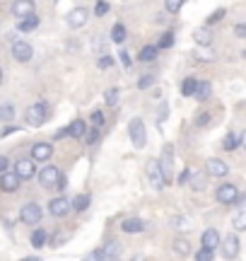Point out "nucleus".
I'll use <instances>...</instances> for the list:
<instances>
[{
  "mask_svg": "<svg viewBox=\"0 0 246 261\" xmlns=\"http://www.w3.org/2000/svg\"><path fill=\"white\" fill-rule=\"evenodd\" d=\"M51 116H53L51 107H48L46 102H37V104H32V107H27V112H24V123L32 126V128H39V126H44Z\"/></svg>",
  "mask_w": 246,
  "mask_h": 261,
  "instance_id": "nucleus-1",
  "label": "nucleus"
},
{
  "mask_svg": "<svg viewBox=\"0 0 246 261\" xmlns=\"http://www.w3.org/2000/svg\"><path fill=\"white\" fill-rule=\"evenodd\" d=\"M157 167H160V174L164 179V187H169L171 181H174V145L171 143H164L162 155L157 160Z\"/></svg>",
  "mask_w": 246,
  "mask_h": 261,
  "instance_id": "nucleus-2",
  "label": "nucleus"
},
{
  "mask_svg": "<svg viewBox=\"0 0 246 261\" xmlns=\"http://www.w3.org/2000/svg\"><path fill=\"white\" fill-rule=\"evenodd\" d=\"M220 254H222V259L225 261H234L241 252V242H239V234L237 232H229L227 237H222L220 240Z\"/></svg>",
  "mask_w": 246,
  "mask_h": 261,
  "instance_id": "nucleus-3",
  "label": "nucleus"
},
{
  "mask_svg": "<svg viewBox=\"0 0 246 261\" xmlns=\"http://www.w3.org/2000/svg\"><path fill=\"white\" fill-rule=\"evenodd\" d=\"M128 136H131V143L138 150L145 148V143H147V128H145V121H142L140 116H133L131 121H128Z\"/></svg>",
  "mask_w": 246,
  "mask_h": 261,
  "instance_id": "nucleus-4",
  "label": "nucleus"
},
{
  "mask_svg": "<svg viewBox=\"0 0 246 261\" xmlns=\"http://www.w3.org/2000/svg\"><path fill=\"white\" fill-rule=\"evenodd\" d=\"M41 218H44V208L37 203V201H29V203H24L22 208H19V220L24 225H39L41 223Z\"/></svg>",
  "mask_w": 246,
  "mask_h": 261,
  "instance_id": "nucleus-5",
  "label": "nucleus"
},
{
  "mask_svg": "<svg viewBox=\"0 0 246 261\" xmlns=\"http://www.w3.org/2000/svg\"><path fill=\"white\" fill-rule=\"evenodd\" d=\"M237 196H239V187L232 184V181H225V184H220V187L215 189V201L222 205H234Z\"/></svg>",
  "mask_w": 246,
  "mask_h": 261,
  "instance_id": "nucleus-6",
  "label": "nucleus"
},
{
  "mask_svg": "<svg viewBox=\"0 0 246 261\" xmlns=\"http://www.w3.org/2000/svg\"><path fill=\"white\" fill-rule=\"evenodd\" d=\"M10 51H12V58H15L17 63H29V61L34 58V48H32V44H29V41H22V39H15Z\"/></svg>",
  "mask_w": 246,
  "mask_h": 261,
  "instance_id": "nucleus-7",
  "label": "nucleus"
},
{
  "mask_svg": "<svg viewBox=\"0 0 246 261\" xmlns=\"http://www.w3.org/2000/svg\"><path fill=\"white\" fill-rule=\"evenodd\" d=\"M51 158H53V143H46V140L34 143L29 150V160H34V162H48Z\"/></svg>",
  "mask_w": 246,
  "mask_h": 261,
  "instance_id": "nucleus-8",
  "label": "nucleus"
},
{
  "mask_svg": "<svg viewBox=\"0 0 246 261\" xmlns=\"http://www.w3.org/2000/svg\"><path fill=\"white\" fill-rule=\"evenodd\" d=\"M205 174H208V177H215V179H227L229 165L220 158H210L208 162H205Z\"/></svg>",
  "mask_w": 246,
  "mask_h": 261,
  "instance_id": "nucleus-9",
  "label": "nucleus"
},
{
  "mask_svg": "<svg viewBox=\"0 0 246 261\" xmlns=\"http://www.w3.org/2000/svg\"><path fill=\"white\" fill-rule=\"evenodd\" d=\"M46 211L51 218H66V215L70 213V201H68L66 196H56V198L48 201Z\"/></svg>",
  "mask_w": 246,
  "mask_h": 261,
  "instance_id": "nucleus-10",
  "label": "nucleus"
},
{
  "mask_svg": "<svg viewBox=\"0 0 246 261\" xmlns=\"http://www.w3.org/2000/svg\"><path fill=\"white\" fill-rule=\"evenodd\" d=\"M15 174H17L22 181H27V179H34V174H37V162L29 158H22L15 162V169H12Z\"/></svg>",
  "mask_w": 246,
  "mask_h": 261,
  "instance_id": "nucleus-11",
  "label": "nucleus"
},
{
  "mask_svg": "<svg viewBox=\"0 0 246 261\" xmlns=\"http://www.w3.org/2000/svg\"><path fill=\"white\" fill-rule=\"evenodd\" d=\"M58 177H60V169L56 165H46V167L39 172V184L44 189H56Z\"/></svg>",
  "mask_w": 246,
  "mask_h": 261,
  "instance_id": "nucleus-12",
  "label": "nucleus"
},
{
  "mask_svg": "<svg viewBox=\"0 0 246 261\" xmlns=\"http://www.w3.org/2000/svg\"><path fill=\"white\" fill-rule=\"evenodd\" d=\"M19 187H22V179H19L12 169L0 174V191H3V194H15V191H19Z\"/></svg>",
  "mask_w": 246,
  "mask_h": 261,
  "instance_id": "nucleus-13",
  "label": "nucleus"
},
{
  "mask_svg": "<svg viewBox=\"0 0 246 261\" xmlns=\"http://www.w3.org/2000/svg\"><path fill=\"white\" fill-rule=\"evenodd\" d=\"M89 15H92V12H89L87 8H75V10H70V12H68V17H66L68 27H73V29L85 27L87 19H89Z\"/></svg>",
  "mask_w": 246,
  "mask_h": 261,
  "instance_id": "nucleus-14",
  "label": "nucleus"
},
{
  "mask_svg": "<svg viewBox=\"0 0 246 261\" xmlns=\"http://www.w3.org/2000/svg\"><path fill=\"white\" fill-rule=\"evenodd\" d=\"M145 227H147V223L142 218H138V215L123 218V223H121V230L126 234H140V232H145Z\"/></svg>",
  "mask_w": 246,
  "mask_h": 261,
  "instance_id": "nucleus-15",
  "label": "nucleus"
},
{
  "mask_svg": "<svg viewBox=\"0 0 246 261\" xmlns=\"http://www.w3.org/2000/svg\"><path fill=\"white\" fill-rule=\"evenodd\" d=\"M220 232L215 230V227H208V230H203V234H200V247L203 249H210V252H218L220 247Z\"/></svg>",
  "mask_w": 246,
  "mask_h": 261,
  "instance_id": "nucleus-16",
  "label": "nucleus"
},
{
  "mask_svg": "<svg viewBox=\"0 0 246 261\" xmlns=\"http://www.w3.org/2000/svg\"><path fill=\"white\" fill-rule=\"evenodd\" d=\"M145 169H147V181H150V187L155 189V191H164V179H162V174H160L157 160H150Z\"/></svg>",
  "mask_w": 246,
  "mask_h": 261,
  "instance_id": "nucleus-17",
  "label": "nucleus"
},
{
  "mask_svg": "<svg viewBox=\"0 0 246 261\" xmlns=\"http://www.w3.org/2000/svg\"><path fill=\"white\" fill-rule=\"evenodd\" d=\"M12 15H15L17 19L29 17V15H37L34 0H15V3H12Z\"/></svg>",
  "mask_w": 246,
  "mask_h": 261,
  "instance_id": "nucleus-18",
  "label": "nucleus"
},
{
  "mask_svg": "<svg viewBox=\"0 0 246 261\" xmlns=\"http://www.w3.org/2000/svg\"><path fill=\"white\" fill-rule=\"evenodd\" d=\"M171 247H174V254H179V256H191L193 254V244H191L189 237H176L174 242H171Z\"/></svg>",
  "mask_w": 246,
  "mask_h": 261,
  "instance_id": "nucleus-19",
  "label": "nucleus"
},
{
  "mask_svg": "<svg viewBox=\"0 0 246 261\" xmlns=\"http://www.w3.org/2000/svg\"><path fill=\"white\" fill-rule=\"evenodd\" d=\"M241 143H244V136H241V133L237 136L234 130H227V136L222 138V148L227 150V152H232V150H237Z\"/></svg>",
  "mask_w": 246,
  "mask_h": 261,
  "instance_id": "nucleus-20",
  "label": "nucleus"
},
{
  "mask_svg": "<svg viewBox=\"0 0 246 261\" xmlns=\"http://www.w3.org/2000/svg\"><path fill=\"white\" fill-rule=\"evenodd\" d=\"M210 94H212V85H210L208 80H198L196 92H193V99H198V102H208Z\"/></svg>",
  "mask_w": 246,
  "mask_h": 261,
  "instance_id": "nucleus-21",
  "label": "nucleus"
},
{
  "mask_svg": "<svg viewBox=\"0 0 246 261\" xmlns=\"http://www.w3.org/2000/svg\"><path fill=\"white\" fill-rule=\"evenodd\" d=\"M208 174L205 172H191V177H189V184L186 187L193 189V191H203L205 189V181H208Z\"/></svg>",
  "mask_w": 246,
  "mask_h": 261,
  "instance_id": "nucleus-22",
  "label": "nucleus"
},
{
  "mask_svg": "<svg viewBox=\"0 0 246 261\" xmlns=\"http://www.w3.org/2000/svg\"><path fill=\"white\" fill-rule=\"evenodd\" d=\"M157 56H160V48L155 46V44H147V46L140 48L138 61H142V63H152V61H157Z\"/></svg>",
  "mask_w": 246,
  "mask_h": 261,
  "instance_id": "nucleus-23",
  "label": "nucleus"
},
{
  "mask_svg": "<svg viewBox=\"0 0 246 261\" xmlns=\"http://www.w3.org/2000/svg\"><path fill=\"white\" fill-rule=\"evenodd\" d=\"M87 208H89V196L87 194L73 196V201H70V211H75V213H85Z\"/></svg>",
  "mask_w": 246,
  "mask_h": 261,
  "instance_id": "nucleus-24",
  "label": "nucleus"
},
{
  "mask_svg": "<svg viewBox=\"0 0 246 261\" xmlns=\"http://www.w3.org/2000/svg\"><path fill=\"white\" fill-rule=\"evenodd\" d=\"M193 41L198 44V46H210L212 44V34H210L208 27H198L193 32Z\"/></svg>",
  "mask_w": 246,
  "mask_h": 261,
  "instance_id": "nucleus-25",
  "label": "nucleus"
},
{
  "mask_svg": "<svg viewBox=\"0 0 246 261\" xmlns=\"http://www.w3.org/2000/svg\"><path fill=\"white\" fill-rule=\"evenodd\" d=\"M85 130H87V121L85 119H75V121L68 126V136H73V138L77 140H82V136H85Z\"/></svg>",
  "mask_w": 246,
  "mask_h": 261,
  "instance_id": "nucleus-26",
  "label": "nucleus"
},
{
  "mask_svg": "<svg viewBox=\"0 0 246 261\" xmlns=\"http://www.w3.org/2000/svg\"><path fill=\"white\" fill-rule=\"evenodd\" d=\"M169 225L176 230V232H189L191 230V223L189 218H183V215H171L169 218Z\"/></svg>",
  "mask_w": 246,
  "mask_h": 261,
  "instance_id": "nucleus-27",
  "label": "nucleus"
},
{
  "mask_svg": "<svg viewBox=\"0 0 246 261\" xmlns=\"http://www.w3.org/2000/svg\"><path fill=\"white\" fill-rule=\"evenodd\" d=\"M37 27H39V15H29V17H22L17 22L19 32H34Z\"/></svg>",
  "mask_w": 246,
  "mask_h": 261,
  "instance_id": "nucleus-28",
  "label": "nucleus"
},
{
  "mask_svg": "<svg viewBox=\"0 0 246 261\" xmlns=\"http://www.w3.org/2000/svg\"><path fill=\"white\" fill-rule=\"evenodd\" d=\"M46 240H48V232L44 230V227H37V230L32 232V247H34V249L46 247Z\"/></svg>",
  "mask_w": 246,
  "mask_h": 261,
  "instance_id": "nucleus-29",
  "label": "nucleus"
},
{
  "mask_svg": "<svg viewBox=\"0 0 246 261\" xmlns=\"http://www.w3.org/2000/svg\"><path fill=\"white\" fill-rule=\"evenodd\" d=\"M99 138H102V128H97V126H87L85 136H82L85 145H97V143H99Z\"/></svg>",
  "mask_w": 246,
  "mask_h": 261,
  "instance_id": "nucleus-30",
  "label": "nucleus"
},
{
  "mask_svg": "<svg viewBox=\"0 0 246 261\" xmlns=\"http://www.w3.org/2000/svg\"><path fill=\"white\" fill-rule=\"evenodd\" d=\"M15 114H17V109L12 104H0V123H12Z\"/></svg>",
  "mask_w": 246,
  "mask_h": 261,
  "instance_id": "nucleus-31",
  "label": "nucleus"
},
{
  "mask_svg": "<svg viewBox=\"0 0 246 261\" xmlns=\"http://www.w3.org/2000/svg\"><path fill=\"white\" fill-rule=\"evenodd\" d=\"M196 85H198V80H196L193 75L183 77V80H181V94H183V97H193V92H196Z\"/></svg>",
  "mask_w": 246,
  "mask_h": 261,
  "instance_id": "nucleus-32",
  "label": "nucleus"
},
{
  "mask_svg": "<svg viewBox=\"0 0 246 261\" xmlns=\"http://www.w3.org/2000/svg\"><path fill=\"white\" fill-rule=\"evenodd\" d=\"M109 37H111V41H114V44H123V41H126V37H128V32H126V27H123L121 22H116L114 27H111V34H109Z\"/></svg>",
  "mask_w": 246,
  "mask_h": 261,
  "instance_id": "nucleus-33",
  "label": "nucleus"
},
{
  "mask_svg": "<svg viewBox=\"0 0 246 261\" xmlns=\"http://www.w3.org/2000/svg\"><path fill=\"white\" fill-rule=\"evenodd\" d=\"M174 41H176V34H174V32H164V34L160 37V41H157L155 46L160 48V51H164V48H171V46H174Z\"/></svg>",
  "mask_w": 246,
  "mask_h": 261,
  "instance_id": "nucleus-34",
  "label": "nucleus"
},
{
  "mask_svg": "<svg viewBox=\"0 0 246 261\" xmlns=\"http://www.w3.org/2000/svg\"><path fill=\"white\" fill-rule=\"evenodd\" d=\"M232 227H234V232H244V230H246V211H244V208H241V211H237L234 220H232Z\"/></svg>",
  "mask_w": 246,
  "mask_h": 261,
  "instance_id": "nucleus-35",
  "label": "nucleus"
},
{
  "mask_svg": "<svg viewBox=\"0 0 246 261\" xmlns=\"http://www.w3.org/2000/svg\"><path fill=\"white\" fill-rule=\"evenodd\" d=\"M225 15H227V10L225 8H218L212 15H208V19H205V27H212V24H218V22H222L225 19Z\"/></svg>",
  "mask_w": 246,
  "mask_h": 261,
  "instance_id": "nucleus-36",
  "label": "nucleus"
},
{
  "mask_svg": "<svg viewBox=\"0 0 246 261\" xmlns=\"http://www.w3.org/2000/svg\"><path fill=\"white\" fill-rule=\"evenodd\" d=\"M118 94H121L118 87H109V90L104 92V102L109 104V107H116V104H118Z\"/></svg>",
  "mask_w": 246,
  "mask_h": 261,
  "instance_id": "nucleus-37",
  "label": "nucleus"
},
{
  "mask_svg": "<svg viewBox=\"0 0 246 261\" xmlns=\"http://www.w3.org/2000/svg\"><path fill=\"white\" fill-rule=\"evenodd\" d=\"M114 56H111V54H102V56H99V61H97V68H99V70H109V68H114Z\"/></svg>",
  "mask_w": 246,
  "mask_h": 261,
  "instance_id": "nucleus-38",
  "label": "nucleus"
},
{
  "mask_svg": "<svg viewBox=\"0 0 246 261\" xmlns=\"http://www.w3.org/2000/svg\"><path fill=\"white\" fill-rule=\"evenodd\" d=\"M109 10H111V5H109L106 0H97L92 15H97V17H104V15H109Z\"/></svg>",
  "mask_w": 246,
  "mask_h": 261,
  "instance_id": "nucleus-39",
  "label": "nucleus"
},
{
  "mask_svg": "<svg viewBox=\"0 0 246 261\" xmlns=\"http://www.w3.org/2000/svg\"><path fill=\"white\" fill-rule=\"evenodd\" d=\"M183 3H186V0H164V10H167L169 15H176V12L183 8Z\"/></svg>",
  "mask_w": 246,
  "mask_h": 261,
  "instance_id": "nucleus-40",
  "label": "nucleus"
},
{
  "mask_svg": "<svg viewBox=\"0 0 246 261\" xmlns=\"http://www.w3.org/2000/svg\"><path fill=\"white\" fill-rule=\"evenodd\" d=\"M89 119H92V126H97V128H102V126H104V112H102V109H92V116H89Z\"/></svg>",
  "mask_w": 246,
  "mask_h": 261,
  "instance_id": "nucleus-41",
  "label": "nucleus"
},
{
  "mask_svg": "<svg viewBox=\"0 0 246 261\" xmlns=\"http://www.w3.org/2000/svg\"><path fill=\"white\" fill-rule=\"evenodd\" d=\"M118 61H121V65L126 68V70H131V65H133L131 51H126V48H121V51H118Z\"/></svg>",
  "mask_w": 246,
  "mask_h": 261,
  "instance_id": "nucleus-42",
  "label": "nucleus"
},
{
  "mask_svg": "<svg viewBox=\"0 0 246 261\" xmlns=\"http://www.w3.org/2000/svg\"><path fill=\"white\" fill-rule=\"evenodd\" d=\"M17 130H19L17 123H3V128H0V138H8V136L17 133Z\"/></svg>",
  "mask_w": 246,
  "mask_h": 261,
  "instance_id": "nucleus-43",
  "label": "nucleus"
},
{
  "mask_svg": "<svg viewBox=\"0 0 246 261\" xmlns=\"http://www.w3.org/2000/svg\"><path fill=\"white\" fill-rule=\"evenodd\" d=\"M210 123H212V116H210L208 112H203V114L196 116V126H198V128H205V126H210Z\"/></svg>",
  "mask_w": 246,
  "mask_h": 261,
  "instance_id": "nucleus-44",
  "label": "nucleus"
},
{
  "mask_svg": "<svg viewBox=\"0 0 246 261\" xmlns=\"http://www.w3.org/2000/svg\"><path fill=\"white\" fill-rule=\"evenodd\" d=\"M196 261H215V252H210V249H203V247H200L198 252H196Z\"/></svg>",
  "mask_w": 246,
  "mask_h": 261,
  "instance_id": "nucleus-45",
  "label": "nucleus"
},
{
  "mask_svg": "<svg viewBox=\"0 0 246 261\" xmlns=\"http://www.w3.org/2000/svg\"><path fill=\"white\" fill-rule=\"evenodd\" d=\"M138 87H140V90H150V87H155V75H142L140 80H138Z\"/></svg>",
  "mask_w": 246,
  "mask_h": 261,
  "instance_id": "nucleus-46",
  "label": "nucleus"
},
{
  "mask_svg": "<svg viewBox=\"0 0 246 261\" xmlns=\"http://www.w3.org/2000/svg\"><path fill=\"white\" fill-rule=\"evenodd\" d=\"M102 252H104L106 256H118V254H121V244H118V242H111V244H106Z\"/></svg>",
  "mask_w": 246,
  "mask_h": 261,
  "instance_id": "nucleus-47",
  "label": "nucleus"
},
{
  "mask_svg": "<svg viewBox=\"0 0 246 261\" xmlns=\"http://www.w3.org/2000/svg\"><path fill=\"white\" fill-rule=\"evenodd\" d=\"M193 58H198V61H212V58H215V54H212V51H193Z\"/></svg>",
  "mask_w": 246,
  "mask_h": 261,
  "instance_id": "nucleus-48",
  "label": "nucleus"
},
{
  "mask_svg": "<svg viewBox=\"0 0 246 261\" xmlns=\"http://www.w3.org/2000/svg\"><path fill=\"white\" fill-rule=\"evenodd\" d=\"M46 242L51 244V247H60V244L66 242V234H53V237H48Z\"/></svg>",
  "mask_w": 246,
  "mask_h": 261,
  "instance_id": "nucleus-49",
  "label": "nucleus"
},
{
  "mask_svg": "<svg viewBox=\"0 0 246 261\" xmlns=\"http://www.w3.org/2000/svg\"><path fill=\"white\" fill-rule=\"evenodd\" d=\"M189 177H191V169L186 167V169H183V172L179 174V179H176V181H179V187H186V184H189Z\"/></svg>",
  "mask_w": 246,
  "mask_h": 261,
  "instance_id": "nucleus-50",
  "label": "nucleus"
},
{
  "mask_svg": "<svg viewBox=\"0 0 246 261\" xmlns=\"http://www.w3.org/2000/svg\"><path fill=\"white\" fill-rule=\"evenodd\" d=\"M234 37H239V39L246 37V24H244V22H239L237 27H234Z\"/></svg>",
  "mask_w": 246,
  "mask_h": 261,
  "instance_id": "nucleus-51",
  "label": "nucleus"
},
{
  "mask_svg": "<svg viewBox=\"0 0 246 261\" xmlns=\"http://www.w3.org/2000/svg\"><path fill=\"white\" fill-rule=\"evenodd\" d=\"M167 116H169V104H162V109H160V116H157V121H164V119H167Z\"/></svg>",
  "mask_w": 246,
  "mask_h": 261,
  "instance_id": "nucleus-52",
  "label": "nucleus"
},
{
  "mask_svg": "<svg viewBox=\"0 0 246 261\" xmlns=\"http://www.w3.org/2000/svg\"><path fill=\"white\" fill-rule=\"evenodd\" d=\"M63 138H68V126H63V128H58L53 133V140H63Z\"/></svg>",
  "mask_w": 246,
  "mask_h": 261,
  "instance_id": "nucleus-53",
  "label": "nucleus"
},
{
  "mask_svg": "<svg viewBox=\"0 0 246 261\" xmlns=\"http://www.w3.org/2000/svg\"><path fill=\"white\" fill-rule=\"evenodd\" d=\"M68 187V179L63 177V172H60V177H58V184H56V191H66Z\"/></svg>",
  "mask_w": 246,
  "mask_h": 261,
  "instance_id": "nucleus-54",
  "label": "nucleus"
},
{
  "mask_svg": "<svg viewBox=\"0 0 246 261\" xmlns=\"http://www.w3.org/2000/svg\"><path fill=\"white\" fill-rule=\"evenodd\" d=\"M10 169V160L5 158V155H0V174H3V172H8Z\"/></svg>",
  "mask_w": 246,
  "mask_h": 261,
  "instance_id": "nucleus-55",
  "label": "nucleus"
},
{
  "mask_svg": "<svg viewBox=\"0 0 246 261\" xmlns=\"http://www.w3.org/2000/svg\"><path fill=\"white\" fill-rule=\"evenodd\" d=\"M131 261H147V256L145 254H135V256H131Z\"/></svg>",
  "mask_w": 246,
  "mask_h": 261,
  "instance_id": "nucleus-56",
  "label": "nucleus"
},
{
  "mask_svg": "<svg viewBox=\"0 0 246 261\" xmlns=\"http://www.w3.org/2000/svg\"><path fill=\"white\" fill-rule=\"evenodd\" d=\"M152 97H155V99H160V97H162V90H160V87H152Z\"/></svg>",
  "mask_w": 246,
  "mask_h": 261,
  "instance_id": "nucleus-57",
  "label": "nucleus"
},
{
  "mask_svg": "<svg viewBox=\"0 0 246 261\" xmlns=\"http://www.w3.org/2000/svg\"><path fill=\"white\" fill-rule=\"evenodd\" d=\"M19 261H41V256H24V259H19Z\"/></svg>",
  "mask_w": 246,
  "mask_h": 261,
  "instance_id": "nucleus-58",
  "label": "nucleus"
},
{
  "mask_svg": "<svg viewBox=\"0 0 246 261\" xmlns=\"http://www.w3.org/2000/svg\"><path fill=\"white\" fill-rule=\"evenodd\" d=\"M0 83H3V68H0Z\"/></svg>",
  "mask_w": 246,
  "mask_h": 261,
  "instance_id": "nucleus-59",
  "label": "nucleus"
}]
</instances>
